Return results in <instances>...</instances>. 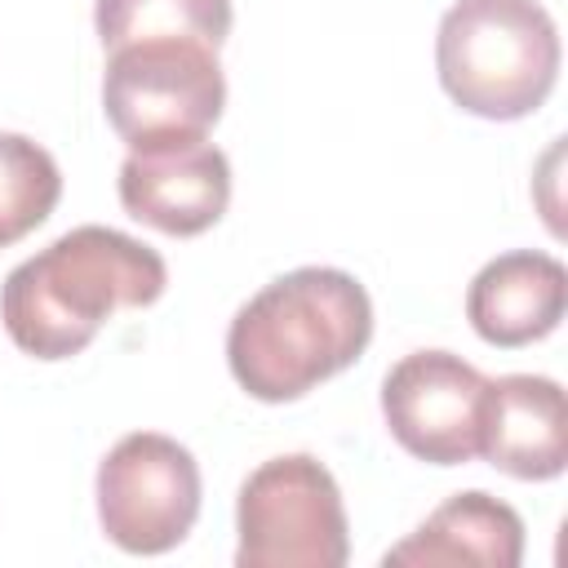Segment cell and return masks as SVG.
<instances>
[{
	"instance_id": "obj_1",
	"label": "cell",
	"mask_w": 568,
	"mask_h": 568,
	"mask_svg": "<svg viewBox=\"0 0 568 568\" xmlns=\"http://www.w3.org/2000/svg\"><path fill=\"white\" fill-rule=\"evenodd\" d=\"M164 288L169 266L151 244L89 222L4 275L0 324L22 355L53 364L80 355L120 311L155 306Z\"/></svg>"
},
{
	"instance_id": "obj_2",
	"label": "cell",
	"mask_w": 568,
	"mask_h": 568,
	"mask_svg": "<svg viewBox=\"0 0 568 568\" xmlns=\"http://www.w3.org/2000/svg\"><path fill=\"white\" fill-rule=\"evenodd\" d=\"M373 342L368 288L337 266H297L262 284L226 328V368L262 404H293L346 373Z\"/></svg>"
},
{
	"instance_id": "obj_3",
	"label": "cell",
	"mask_w": 568,
	"mask_h": 568,
	"mask_svg": "<svg viewBox=\"0 0 568 568\" xmlns=\"http://www.w3.org/2000/svg\"><path fill=\"white\" fill-rule=\"evenodd\" d=\"M559 27L537 0H457L435 31L439 89L479 120H524L555 93Z\"/></svg>"
},
{
	"instance_id": "obj_4",
	"label": "cell",
	"mask_w": 568,
	"mask_h": 568,
	"mask_svg": "<svg viewBox=\"0 0 568 568\" xmlns=\"http://www.w3.org/2000/svg\"><path fill=\"white\" fill-rule=\"evenodd\" d=\"M226 75L213 44L138 40L106 53L102 111L129 151L204 142L222 120Z\"/></svg>"
},
{
	"instance_id": "obj_5",
	"label": "cell",
	"mask_w": 568,
	"mask_h": 568,
	"mask_svg": "<svg viewBox=\"0 0 568 568\" xmlns=\"http://www.w3.org/2000/svg\"><path fill=\"white\" fill-rule=\"evenodd\" d=\"M240 568H342L351 519L333 470L311 453L262 462L235 497Z\"/></svg>"
},
{
	"instance_id": "obj_6",
	"label": "cell",
	"mask_w": 568,
	"mask_h": 568,
	"mask_svg": "<svg viewBox=\"0 0 568 568\" xmlns=\"http://www.w3.org/2000/svg\"><path fill=\"white\" fill-rule=\"evenodd\" d=\"M98 524L124 555H169L200 519V462L160 430H133L111 444L93 479Z\"/></svg>"
},
{
	"instance_id": "obj_7",
	"label": "cell",
	"mask_w": 568,
	"mask_h": 568,
	"mask_svg": "<svg viewBox=\"0 0 568 568\" xmlns=\"http://www.w3.org/2000/svg\"><path fill=\"white\" fill-rule=\"evenodd\" d=\"M488 377L453 351H413L382 377V417L390 439L426 466H466L479 457V413Z\"/></svg>"
},
{
	"instance_id": "obj_8",
	"label": "cell",
	"mask_w": 568,
	"mask_h": 568,
	"mask_svg": "<svg viewBox=\"0 0 568 568\" xmlns=\"http://www.w3.org/2000/svg\"><path fill=\"white\" fill-rule=\"evenodd\" d=\"M115 186L133 222L191 240L222 222L231 204V160L209 138L164 151H129Z\"/></svg>"
},
{
	"instance_id": "obj_9",
	"label": "cell",
	"mask_w": 568,
	"mask_h": 568,
	"mask_svg": "<svg viewBox=\"0 0 568 568\" xmlns=\"http://www.w3.org/2000/svg\"><path fill=\"white\" fill-rule=\"evenodd\" d=\"M479 457L524 484L559 479L568 466L564 386L541 373L488 377L479 413Z\"/></svg>"
},
{
	"instance_id": "obj_10",
	"label": "cell",
	"mask_w": 568,
	"mask_h": 568,
	"mask_svg": "<svg viewBox=\"0 0 568 568\" xmlns=\"http://www.w3.org/2000/svg\"><path fill=\"white\" fill-rule=\"evenodd\" d=\"M564 311L568 271L541 248H510L484 262L466 288V320L497 351H519L550 337Z\"/></svg>"
},
{
	"instance_id": "obj_11",
	"label": "cell",
	"mask_w": 568,
	"mask_h": 568,
	"mask_svg": "<svg viewBox=\"0 0 568 568\" xmlns=\"http://www.w3.org/2000/svg\"><path fill=\"white\" fill-rule=\"evenodd\" d=\"M524 559V519L515 506L497 501L484 488L453 493L435 506L404 541H395L382 564H413V568H519Z\"/></svg>"
},
{
	"instance_id": "obj_12",
	"label": "cell",
	"mask_w": 568,
	"mask_h": 568,
	"mask_svg": "<svg viewBox=\"0 0 568 568\" xmlns=\"http://www.w3.org/2000/svg\"><path fill=\"white\" fill-rule=\"evenodd\" d=\"M102 49L138 40H200L222 49L231 36V0H93Z\"/></svg>"
},
{
	"instance_id": "obj_13",
	"label": "cell",
	"mask_w": 568,
	"mask_h": 568,
	"mask_svg": "<svg viewBox=\"0 0 568 568\" xmlns=\"http://www.w3.org/2000/svg\"><path fill=\"white\" fill-rule=\"evenodd\" d=\"M62 200L58 160L27 133H0V248L27 240Z\"/></svg>"
}]
</instances>
